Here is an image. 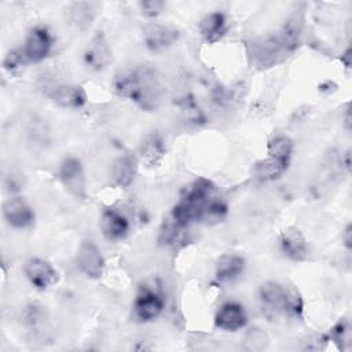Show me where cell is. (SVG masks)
Instances as JSON below:
<instances>
[{
	"instance_id": "cell-7",
	"label": "cell",
	"mask_w": 352,
	"mask_h": 352,
	"mask_svg": "<svg viewBox=\"0 0 352 352\" xmlns=\"http://www.w3.org/2000/svg\"><path fill=\"white\" fill-rule=\"evenodd\" d=\"M28 280L38 290H45L54 286L58 279V271L47 261L40 257H32L25 263L23 267Z\"/></svg>"
},
{
	"instance_id": "cell-32",
	"label": "cell",
	"mask_w": 352,
	"mask_h": 352,
	"mask_svg": "<svg viewBox=\"0 0 352 352\" xmlns=\"http://www.w3.org/2000/svg\"><path fill=\"white\" fill-rule=\"evenodd\" d=\"M345 166H346V169L349 170V168H351V161H349V151H346V153H345Z\"/></svg>"
},
{
	"instance_id": "cell-20",
	"label": "cell",
	"mask_w": 352,
	"mask_h": 352,
	"mask_svg": "<svg viewBox=\"0 0 352 352\" xmlns=\"http://www.w3.org/2000/svg\"><path fill=\"white\" fill-rule=\"evenodd\" d=\"M245 270V260L238 254H224L216 264V279L221 283L232 282Z\"/></svg>"
},
{
	"instance_id": "cell-18",
	"label": "cell",
	"mask_w": 352,
	"mask_h": 352,
	"mask_svg": "<svg viewBox=\"0 0 352 352\" xmlns=\"http://www.w3.org/2000/svg\"><path fill=\"white\" fill-rule=\"evenodd\" d=\"M199 32L206 43H217L227 32L226 15L219 11L205 15L199 22Z\"/></svg>"
},
{
	"instance_id": "cell-13",
	"label": "cell",
	"mask_w": 352,
	"mask_h": 352,
	"mask_svg": "<svg viewBox=\"0 0 352 352\" xmlns=\"http://www.w3.org/2000/svg\"><path fill=\"white\" fill-rule=\"evenodd\" d=\"M248 315L245 308L235 301L224 302L214 315V324L224 331H236L246 326Z\"/></svg>"
},
{
	"instance_id": "cell-17",
	"label": "cell",
	"mask_w": 352,
	"mask_h": 352,
	"mask_svg": "<svg viewBox=\"0 0 352 352\" xmlns=\"http://www.w3.org/2000/svg\"><path fill=\"white\" fill-rule=\"evenodd\" d=\"M302 29H304L302 12L296 11L287 18V21L280 28V30L276 32L289 55L298 47L301 34H302Z\"/></svg>"
},
{
	"instance_id": "cell-15",
	"label": "cell",
	"mask_w": 352,
	"mask_h": 352,
	"mask_svg": "<svg viewBox=\"0 0 352 352\" xmlns=\"http://www.w3.org/2000/svg\"><path fill=\"white\" fill-rule=\"evenodd\" d=\"M100 230L107 241H121L129 231V221L118 210L107 208L100 214Z\"/></svg>"
},
{
	"instance_id": "cell-16",
	"label": "cell",
	"mask_w": 352,
	"mask_h": 352,
	"mask_svg": "<svg viewBox=\"0 0 352 352\" xmlns=\"http://www.w3.org/2000/svg\"><path fill=\"white\" fill-rule=\"evenodd\" d=\"M279 245L282 253L294 261H302L308 257V246L304 235L296 227H287L280 232Z\"/></svg>"
},
{
	"instance_id": "cell-12",
	"label": "cell",
	"mask_w": 352,
	"mask_h": 352,
	"mask_svg": "<svg viewBox=\"0 0 352 352\" xmlns=\"http://www.w3.org/2000/svg\"><path fill=\"white\" fill-rule=\"evenodd\" d=\"M48 98L65 109H78L85 104L87 94L81 85L76 84H56L47 91Z\"/></svg>"
},
{
	"instance_id": "cell-10",
	"label": "cell",
	"mask_w": 352,
	"mask_h": 352,
	"mask_svg": "<svg viewBox=\"0 0 352 352\" xmlns=\"http://www.w3.org/2000/svg\"><path fill=\"white\" fill-rule=\"evenodd\" d=\"M179 30L170 25L150 23L143 29V40L148 50L162 51L179 40Z\"/></svg>"
},
{
	"instance_id": "cell-26",
	"label": "cell",
	"mask_w": 352,
	"mask_h": 352,
	"mask_svg": "<svg viewBox=\"0 0 352 352\" xmlns=\"http://www.w3.org/2000/svg\"><path fill=\"white\" fill-rule=\"evenodd\" d=\"M243 346L248 351H263L268 346V336L261 329L253 327L246 333Z\"/></svg>"
},
{
	"instance_id": "cell-5",
	"label": "cell",
	"mask_w": 352,
	"mask_h": 352,
	"mask_svg": "<svg viewBox=\"0 0 352 352\" xmlns=\"http://www.w3.org/2000/svg\"><path fill=\"white\" fill-rule=\"evenodd\" d=\"M165 307V298L160 287L143 285L135 298L133 312L140 322H150L158 318Z\"/></svg>"
},
{
	"instance_id": "cell-21",
	"label": "cell",
	"mask_w": 352,
	"mask_h": 352,
	"mask_svg": "<svg viewBox=\"0 0 352 352\" xmlns=\"http://www.w3.org/2000/svg\"><path fill=\"white\" fill-rule=\"evenodd\" d=\"M289 164L279 161L272 157H267L264 160H260L253 166V176L258 182H272L283 175V172L287 169Z\"/></svg>"
},
{
	"instance_id": "cell-30",
	"label": "cell",
	"mask_w": 352,
	"mask_h": 352,
	"mask_svg": "<svg viewBox=\"0 0 352 352\" xmlns=\"http://www.w3.org/2000/svg\"><path fill=\"white\" fill-rule=\"evenodd\" d=\"M349 54H351V50H349V48H348V50H346V51H345V54H344V56H342V60H344V62H345V66H346V67H349V65H351V63H349V56H351V55H349Z\"/></svg>"
},
{
	"instance_id": "cell-24",
	"label": "cell",
	"mask_w": 352,
	"mask_h": 352,
	"mask_svg": "<svg viewBox=\"0 0 352 352\" xmlns=\"http://www.w3.org/2000/svg\"><path fill=\"white\" fill-rule=\"evenodd\" d=\"M293 153V142L290 138L285 135H278L272 138L267 144V154L268 157L276 158L283 162H290Z\"/></svg>"
},
{
	"instance_id": "cell-1",
	"label": "cell",
	"mask_w": 352,
	"mask_h": 352,
	"mask_svg": "<svg viewBox=\"0 0 352 352\" xmlns=\"http://www.w3.org/2000/svg\"><path fill=\"white\" fill-rule=\"evenodd\" d=\"M113 87L118 96L135 102L143 110H155L162 99L158 74L148 66H136L117 73Z\"/></svg>"
},
{
	"instance_id": "cell-31",
	"label": "cell",
	"mask_w": 352,
	"mask_h": 352,
	"mask_svg": "<svg viewBox=\"0 0 352 352\" xmlns=\"http://www.w3.org/2000/svg\"><path fill=\"white\" fill-rule=\"evenodd\" d=\"M345 128L349 131L351 129V114H349V109L346 110V114H345Z\"/></svg>"
},
{
	"instance_id": "cell-14",
	"label": "cell",
	"mask_w": 352,
	"mask_h": 352,
	"mask_svg": "<svg viewBox=\"0 0 352 352\" xmlns=\"http://www.w3.org/2000/svg\"><path fill=\"white\" fill-rule=\"evenodd\" d=\"M111 60V50L109 47V43L102 32H98L91 41L88 43L85 51H84V62L85 65L95 70H103Z\"/></svg>"
},
{
	"instance_id": "cell-4",
	"label": "cell",
	"mask_w": 352,
	"mask_h": 352,
	"mask_svg": "<svg viewBox=\"0 0 352 352\" xmlns=\"http://www.w3.org/2000/svg\"><path fill=\"white\" fill-rule=\"evenodd\" d=\"M248 54L253 66L267 69L289 56L278 33L253 38L248 43Z\"/></svg>"
},
{
	"instance_id": "cell-11",
	"label": "cell",
	"mask_w": 352,
	"mask_h": 352,
	"mask_svg": "<svg viewBox=\"0 0 352 352\" xmlns=\"http://www.w3.org/2000/svg\"><path fill=\"white\" fill-rule=\"evenodd\" d=\"M3 216L14 228H26L34 220V212L30 205L19 195L10 197L3 204Z\"/></svg>"
},
{
	"instance_id": "cell-28",
	"label": "cell",
	"mask_w": 352,
	"mask_h": 352,
	"mask_svg": "<svg viewBox=\"0 0 352 352\" xmlns=\"http://www.w3.org/2000/svg\"><path fill=\"white\" fill-rule=\"evenodd\" d=\"M7 187L11 190V191H18L21 190L22 187V176L21 175H14L11 173L8 177H7Z\"/></svg>"
},
{
	"instance_id": "cell-8",
	"label": "cell",
	"mask_w": 352,
	"mask_h": 352,
	"mask_svg": "<svg viewBox=\"0 0 352 352\" xmlns=\"http://www.w3.org/2000/svg\"><path fill=\"white\" fill-rule=\"evenodd\" d=\"M52 47V36L45 26H34L29 30L25 44L23 52L29 62H41L47 58Z\"/></svg>"
},
{
	"instance_id": "cell-9",
	"label": "cell",
	"mask_w": 352,
	"mask_h": 352,
	"mask_svg": "<svg viewBox=\"0 0 352 352\" xmlns=\"http://www.w3.org/2000/svg\"><path fill=\"white\" fill-rule=\"evenodd\" d=\"M77 265L80 271L91 279H98L102 276L104 260L99 248L92 241L81 242L77 250Z\"/></svg>"
},
{
	"instance_id": "cell-19",
	"label": "cell",
	"mask_w": 352,
	"mask_h": 352,
	"mask_svg": "<svg viewBox=\"0 0 352 352\" xmlns=\"http://www.w3.org/2000/svg\"><path fill=\"white\" fill-rule=\"evenodd\" d=\"M136 172L138 161L136 157L132 154H124L113 162L111 176L114 183L120 187H128L133 182Z\"/></svg>"
},
{
	"instance_id": "cell-25",
	"label": "cell",
	"mask_w": 352,
	"mask_h": 352,
	"mask_svg": "<svg viewBox=\"0 0 352 352\" xmlns=\"http://www.w3.org/2000/svg\"><path fill=\"white\" fill-rule=\"evenodd\" d=\"M29 63L23 50H11L3 60V67L6 72H8L10 74H18L21 73L26 65Z\"/></svg>"
},
{
	"instance_id": "cell-22",
	"label": "cell",
	"mask_w": 352,
	"mask_h": 352,
	"mask_svg": "<svg viewBox=\"0 0 352 352\" xmlns=\"http://www.w3.org/2000/svg\"><path fill=\"white\" fill-rule=\"evenodd\" d=\"M165 154L162 138L158 133H151L140 144V155L148 165H157Z\"/></svg>"
},
{
	"instance_id": "cell-2",
	"label": "cell",
	"mask_w": 352,
	"mask_h": 352,
	"mask_svg": "<svg viewBox=\"0 0 352 352\" xmlns=\"http://www.w3.org/2000/svg\"><path fill=\"white\" fill-rule=\"evenodd\" d=\"M217 198H220L217 188L210 180L197 179L183 191L168 220L182 231L191 223H202L205 213Z\"/></svg>"
},
{
	"instance_id": "cell-29",
	"label": "cell",
	"mask_w": 352,
	"mask_h": 352,
	"mask_svg": "<svg viewBox=\"0 0 352 352\" xmlns=\"http://www.w3.org/2000/svg\"><path fill=\"white\" fill-rule=\"evenodd\" d=\"M342 241H344V245L346 246V249H351L352 246V226L348 224L342 232Z\"/></svg>"
},
{
	"instance_id": "cell-3",
	"label": "cell",
	"mask_w": 352,
	"mask_h": 352,
	"mask_svg": "<svg viewBox=\"0 0 352 352\" xmlns=\"http://www.w3.org/2000/svg\"><path fill=\"white\" fill-rule=\"evenodd\" d=\"M263 314L268 319L279 316H301L302 300L293 289L279 282H267L258 292Z\"/></svg>"
},
{
	"instance_id": "cell-27",
	"label": "cell",
	"mask_w": 352,
	"mask_h": 352,
	"mask_svg": "<svg viewBox=\"0 0 352 352\" xmlns=\"http://www.w3.org/2000/svg\"><path fill=\"white\" fill-rule=\"evenodd\" d=\"M165 7H166V4L161 0H147V1L139 3V8H140L142 14L148 18H154V16L160 15Z\"/></svg>"
},
{
	"instance_id": "cell-6",
	"label": "cell",
	"mask_w": 352,
	"mask_h": 352,
	"mask_svg": "<svg viewBox=\"0 0 352 352\" xmlns=\"http://www.w3.org/2000/svg\"><path fill=\"white\" fill-rule=\"evenodd\" d=\"M59 177L63 187L78 199H84L87 195L85 175L81 161L76 157H67L62 161L59 168Z\"/></svg>"
},
{
	"instance_id": "cell-23",
	"label": "cell",
	"mask_w": 352,
	"mask_h": 352,
	"mask_svg": "<svg viewBox=\"0 0 352 352\" xmlns=\"http://www.w3.org/2000/svg\"><path fill=\"white\" fill-rule=\"evenodd\" d=\"M94 18H95V4L94 3L77 1V3H73L69 8L70 22L81 30L89 28Z\"/></svg>"
}]
</instances>
